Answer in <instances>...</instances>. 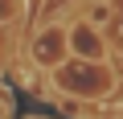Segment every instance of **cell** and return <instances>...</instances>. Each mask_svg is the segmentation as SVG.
<instances>
[{"instance_id":"obj_1","label":"cell","mask_w":123,"mask_h":119,"mask_svg":"<svg viewBox=\"0 0 123 119\" xmlns=\"http://www.w3.org/2000/svg\"><path fill=\"white\" fill-rule=\"evenodd\" d=\"M70 45H74V53H82V57H103V41H98L94 25H78V29L70 33Z\"/></svg>"},{"instance_id":"obj_2","label":"cell","mask_w":123,"mask_h":119,"mask_svg":"<svg viewBox=\"0 0 123 119\" xmlns=\"http://www.w3.org/2000/svg\"><path fill=\"white\" fill-rule=\"evenodd\" d=\"M111 17V4H103V0H98V4H90V25H103Z\"/></svg>"}]
</instances>
